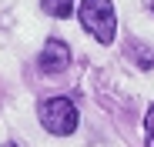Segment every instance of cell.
<instances>
[{
	"instance_id": "5b68a950",
	"label": "cell",
	"mask_w": 154,
	"mask_h": 147,
	"mask_svg": "<svg viewBox=\"0 0 154 147\" xmlns=\"http://www.w3.org/2000/svg\"><path fill=\"white\" fill-rule=\"evenodd\" d=\"M144 130H147V147H154V104L147 107V117H144Z\"/></svg>"
},
{
	"instance_id": "52a82bcc",
	"label": "cell",
	"mask_w": 154,
	"mask_h": 147,
	"mask_svg": "<svg viewBox=\"0 0 154 147\" xmlns=\"http://www.w3.org/2000/svg\"><path fill=\"white\" fill-rule=\"evenodd\" d=\"M151 7H154V4H151Z\"/></svg>"
},
{
	"instance_id": "6da1fadb",
	"label": "cell",
	"mask_w": 154,
	"mask_h": 147,
	"mask_svg": "<svg viewBox=\"0 0 154 147\" xmlns=\"http://www.w3.org/2000/svg\"><path fill=\"white\" fill-rule=\"evenodd\" d=\"M77 17H81V27L94 40H100V44H111L114 40L117 17H114V4H111V0H81Z\"/></svg>"
},
{
	"instance_id": "3957f363",
	"label": "cell",
	"mask_w": 154,
	"mask_h": 147,
	"mask_svg": "<svg viewBox=\"0 0 154 147\" xmlns=\"http://www.w3.org/2000/svg\"><path fill=\"white\" fill-rule=\"evenodd\" d=\"M40 70L44 74H60V70H67L70 67V47L60 40V37H50L47 44H44V50H40Z\"/></svg>"
},
{
	"instance_id": "8992f818",
	"label": "cell",
	"mask_w": 154,
	"mask_h": 147,
	"mask_svg": "<svg viewBox=\"0 0 154 147\" xmlns=\"http://www.w3.org/2000/svg\"><path fill=\"white\" fill-rule=\"evenodd\" d=\"M0 147H17V144H0Z\"/></svg>"
},
{
	"instance_id": "277c9868",
	"label": "cell",
	"mask_w": 154,
	"mask_h": 147,
	"mask_svg": "<svg viewBox=\"0 0 154 147\" xmlns=\"http://www.w3.org/2000/svg\"><path fill=\"white\" fill-rule=\"evenodd\" d=\"M40 7H44V14L64 20V17H70V14H74V0H40Z\"/></svg>"
},
{
	"instance_id": "7a4b0ae2",
	"label": "cell",
	"mask_w": 154,
	"mask_h": 147,
	"mask_svg": "<svg viewBox=\"0 0 154 147\" xmlns=\"http://www.w3.org/2000/svg\"><path fill=\"white\" fill-rule=\"evenodd\" d=\"M77 107L67 100V97H50V100L40 104V124L44 130H50L54 137H67L77 130Z\"/></svg>"
}]
</instances>
